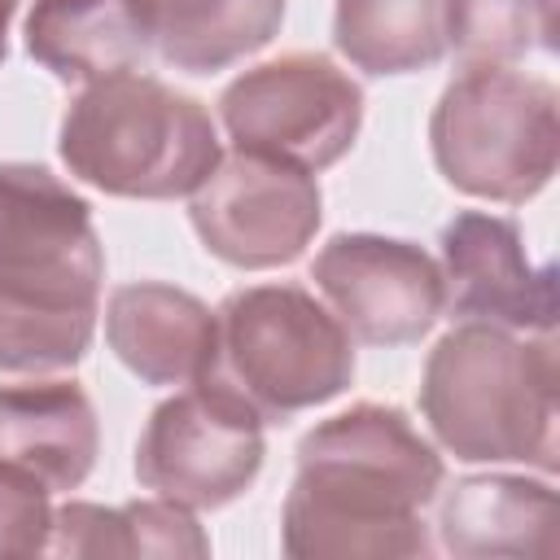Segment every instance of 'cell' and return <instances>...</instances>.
Returning <instances> with one entry per match:
<instances>
[{"label": "cell", "instance_id": "cell-20", "mask_svg": "<svg viewBox=\"0 0 560 560\" xmlns=\"http://www.w3.org/2000/svg\"><path fill=\"white\" fill-rule=\"evenodd\" d=\"M48 490L13 464H0V556H39L48 547Z\"/></svg>", "mask_w": 560, "mask_h": 560}, {"label": "cell", "instance_id": "cell-1", "mask_svg": "<svg viewBox=\"0 0 560 560\" xmlns=\"http://www.w3.org/2000/svg\"><path fill=\"white\" fill-rule=\"evenodd\" d=\"M442 455L385 402H354L298 442V472L280 512L293 560L424 556V508L442 490Z\"/></svg>", "mask_w": 560, "mask_h": 560}, {"label": "cell", "instance_id": "cell-8", "mask_svg": "<svg viewBox=\"0 0 560 560\" xmlns=\"http://www.w3.org/2000/svg\"><path fill=\"white\" fill-rule=\"evenodd\" d=\"M262 420L197 381L153 407L136 442V477L144 490L206 512L241 499L262 472Z\"/></svg>", "mask_w": 560, "mask_h": 560}, {"label": "cell", "instance_id": "cell-13", "mask_svg": "<svg viewBox=\"0 0 560 560\" xmlns=\"http://www.w3.org/2000/svg\"><path fill=\"white\" fill-rule=\"evenodd\" d=\"M96 407L74 381L0 385V464L22 468L48 494L79 490L96 464Z\"/></svg>", "mask_w": 560, "mask_h": 560}, {"label": "cell", "instance_id": "cell-16", "mask_svg": "<svg viewBox=\"0 0 560 560\" xmlns=\"http://www.w3.org/2000/svg\"><path fill=\"white\" fill-rule=\"evenodd\" d=\"M149 48L184 74H219L280 35L284 0H131Z\"/></svg>", "mask_w": 560, "mask_h": 560}, {"label": "cell", "instance_id": "cell-9", "mask_svg": "<svg viewBox=\"0 0 560 560\" xmlns=\"http://www.w3.org/2000/svg\"><path fill=\"white\" fill-rule=\"evenodd\" d=\"M188 197V219L201 245L241 271L298 262L324 219V197L311 171L245 149L219 158Z\"/></svg>", "mask_w": 560, "mask_h": 560}, {"label": "cell", "instance_id": "cell-2", "mask_svg": "<svg viewBox=\"0 0 560 560\" xmlns=\"http://www.w3.org/2000/svg\"><path fill=\"white\" fill-rule=\"evenodd\" d=\"M105 249L92 206L35 162H0V372L74 368L96 332Z\"/></svg>", "mask_w": 560, "mask_h": 560}, {"label": "cell", "instance_id": "cell-19", "mask_svg": "<svg viewBox=\"0 0 560 560\" xmlns=\"http://www.w3.org/2000/svg\"><path fill=\"white\" fill-rule=\"evenodd\" d=\"M556 35V0H446V48L464 66H508L547 52Z\"/></svg>", "mask_w": 560, "mask_h": 560}, {"label": "cell", "instance_id": "cell-18", "mask_svg": "<svg viewBox=\"0 0 560 560\" xmlns=\"http://www.w3.org/2000/svg\"><path fill=\"white\" fill-rule=\"evenodd\" d=\"M332 44L363 74H411L446 57V0H337Z\"/></svg>", "mask_w": 560, "mask_h": 560}, {"label": "cell", "instance_id": "cell-3", "mask_svg": "<svg viewBox=\"0 0 560 560\" xmlns=\"http://www.w3.org/2000/svg\"><path fill=\"white\" fill-rule=\"evenodd\" d=\"M560 363L551 332L494 324L451 328L424 359L420 411L442 451L464 464H534L556 472Z\"/></svg>", "mask_w": 560, "mask_h": 560}, {"label": "cell", "instance_id": "cell-12", "mask_svg": "<svg viewBox=\"0 0 560 560\" xmlns=\"http://www.w3.org/2000/svg\"><path fill=\"white\" fill-rule=\"evenodd\" d=\"M105 341L144 385H197L214 359V311L188 289L131 280L109 293Z\"/></svg>", "mask_w": 560, "mask_h": 560}, {"label": "cell", "instance_id": "cell-4", "mask_svg": "<svg viewBox=\"0 0 560 560\" xmlns=\"http://www.w3.org/2000/svg\"><path fill=\"white\" fill-rule=\"evenodd\" d=\"M57 153L74 179L131 201L188 197L223 158L210 109L140 70L83 83Z\"/></svg>", "mask_w": 560, "mask_h": 560}, {"label": "cell", "instance_id": "cell-10", "mask_svg": "<svg viewBox=\"0 0 560 560\" xmlns=\"http://www.w3.org/2000/svg\"><path fill=\"white\" fill-rule=\"evenodd\" d=\"M311 280L350 341L363 346L420 341L442 315L438 258L402 236L337 232L315 254Z\"/></svg>", "mask_w": 560, "mask_h": 560}, {"label": "cell", "instance_id": "cell-17", "mask_svg": "<svg viewBox=\"0 0 560 560\" xmlns=\"http://www.w3.org/2000/svg\"><path fill=\"white\" fill-rule=\"evenodd\" d=\"M48 556H210V538L192 508L175 499H136L122 508L66 503L52 512Z\"/></svg>", "mask_w": 560, "mask_h": 560}, {"label": "cell", "instance_id": "cell-11", "mask_svg": "<svg viewBox=\"0 0 560 560\" xmlns=\"http://www.w3.org/2000/svg\"><path fill=\"white\" fill-rule=\"evenodd\" d=\"M442 311L512 332L556 328V267L534 262L512 214L459 210L442 228Z\"/></svg>", "mask_w": 560, "mask_h": 560}, {"label": "cell", "instance_id": "cell-7", "mask_svg": "<svg viewBox=\"0 0 560 560\" xmlns=\"http://www.w3.org/2000/svg\"><path fill=\"white\" fill-rule=\"evenodd\" d=\"M236 149L302 171L341 162L363 127V88L324 52H284L236 74L219 96Z\"/></svg>", "mask_w": 560, "mask_h": 560}, {"label": "cell", "instance_id": "cell-21", "mask_svg": "<svg viewBox=\"0 0 560 560\" xmlns=\"http://www.w3.org/2000/svg\"><path fill=\"white\" fill-rule=\"evenodd\" d=\"M18 4H22V0H0V66H4V57H9V22H13Z\"/></svg>", "mask_w": 560, "mask_h": 560}, {"label": "cell", "instance_id": "cell-6", "mask_svg": "<svg viewBox=\"0 0 560 560\" xmlns=\"http://www.w3.org/2000/svg\"><path fill=\"white\" fill-rule=\"evenodd\" d=\"M429 149L451 188L521 206L556 175L560 96L512 66H464L433 105Z\"/></svg>", "mask_w": 560, "mask_h": 560}, {"label": "cell", "instance_id": "cell-14", "mask_svg": "<svg viewBox=\"0 0 560 560\" xmlns=\"http://www.w3.org/2000/svg\"><path fill=\"white\" fill-rule=\"evenodd\" d=\"M438 542L451 556H556V490L512 472L459 477L438 503Z\"/></svg>", "mask_w": 560, "mask_h": 560}, {"label": "cell", "instance_id": "cell-15", "mask_svg": "<svg viewBox=\"0 0 560 560\" xmlns=\"http://www.w3.org/2000/svg\"><path fill=\"white\" fill-rule=\"evenodd\" d=\"M26 52L61 83H96L140 70L153 52L131 0H35Z\"/></svg>", "mask_w": 560, "mask_h": 560}, {"label": "cell", "instance_id": "cell-5", "mask_svg": "<svg viewBox=\"0 0 560 560\" xmlns=\"http://www.w3.org/2000/svg\"><path fill=\"white\" fill-rule=\"evenodd\" d=\"M201 381L262 424H284L350 389L354 341L302 284H249L214 311V359Z\"/></svg>", "mask_w": 560, "mask_h": 560}]
</instances>
